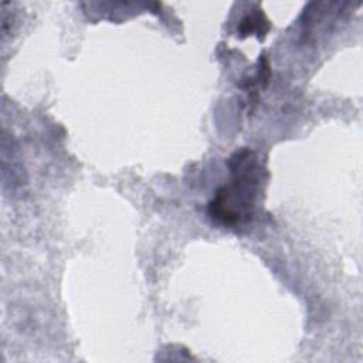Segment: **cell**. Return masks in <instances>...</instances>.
Listing matches in <instances>:
<instances>
[{"label":"cell","instance_id":"1","mask_svg":"<svg viewBox=\"0 0 363 363\" xmlns=\"http://www.w3.org/2000/svg\"><path fill=\"white\" fill-rule=\"evenodd\" d=\"M231 180L223 186L210 201V216L224 225H238L251 220L259 166L257 156L250 149L235 152L230 159Z\"/></svg>","mask_w":363,"mask_h":363},{"label":"cell","instance_id":"2","mask_svg":"<svg viewBox=\"0 0 363 363\" xmlns=\"http://www.w3.org/2000/svg\"><path fill=\"white\" fill-rule=\"evenodd\" d=\"M240 33L242 37L251 34V33H259L258 35L261 37V34L264 35L268 31V20L265 18V16L262 13H252L245 16L241 23H240Z\"/></svg>","mask_w":363,"mask_h":363}]
</instances>
